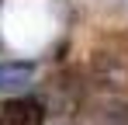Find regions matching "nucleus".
Instances as JSON below:
<instances>
[{
  "instance_id": "nucleus-1",
  "label": "nucleus",
  "mask_w": 128,
  "mask_h": 125,
  "mask_svg": "<svg viewBox=\"0 0 128 125\" xmlns=\"http://www.w3.org/2000/svg\"><path fill=\"white\" fill-rule=\"evenodd\" d=\"M0 125H42V104H35V101H7L0 108Z\"/></svg>"
},
{
  "instance_id": "nucleus-2",
  "label": "nucleus",
  "mask_w": 128,
  "mask_h": 125,
  "mask_svg": "<svg viewBox=\"0 0 128 125\" xmlns=\"http://www.w3.org/2000/svg\"><path fill=\"white\" fill-rule=\"evenodd\" d=\"M35 77L31 62H4L0 66V90H21Z\"/></svg>"
}]
</instances>
